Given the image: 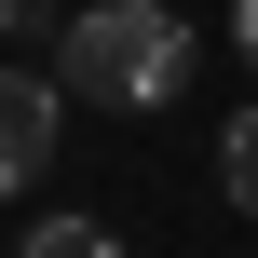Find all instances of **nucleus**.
I'll list each match as a JSON object with an SVG mask.
<instances>
[{"label": "nucleus", "instance_id": "nucleus-1", "mask_svg": "<svg viewBox=\"0 0 258 258\" xmlns=\"http://www.w3.org/2000/svg\"><path fill=\"white\" fill-rule=\"evenodd\" d=\"M54 82H82L95 109H163V95L190 82V27H177L163 0H82V14L54 27Z\"/></svg>", "mask_w": 258, "mask_h": 258}, {"label": "nucleus", "instance_id": "nucleus-2", "mask_svg": "<svg viewBox=\"0 0 258 258\" xmlns=\"http://www.w3.org/2000/svg\"><path fill=\"white\" fill-rule=\"evenodd\" d=\"M54 122H68V82H41V68H0V190H41V163H54Z\"/></svg>", "mask_w": 258, "mask_h": 258}, {"label": "nucleus", "instance_id": "nucleus-3", "mask_svg": "<svg viewBox=\"0 0 258 258\" xmlns=\"http://www.w3.org/2000/svg\"><path fill=\"white\" fill-rule=\"evenodd\" d=\"M27 258H122V231H95V218H41Z\"/></svg>", "mask_w": 258, "mask_h": 258}, {"label": "nucleus", "instance_id": "nucleus-4", "mask_svg": "<svg viewBox=\"0 0 258 258\" xmlns=\"http://www.w3.org/2000/svg\"><path fill=\"white\" fill-rule=\"evenodd\" d=\"M218 190H231V204H245V218H258V109H245V122H231V136H218Z\"/></svg>", "mask_w": 258, "mask_h": 258}, {"label": "nucleus", "instance_id": "nucleus-5", "mask_svg": "<svg viewBox=\"0 0 258 258\" xmlns=\"http://www.w3.org/2000/svg\"><path fill=\"white\" fill-rule=\"evenodd\" d=\"M0 27H14V41H27V27H54V0H0Z\"/></svg>", "mask_w": 258, "mask_h": 258}, {"label": "nucleus", "instance_id": "nucleus-6", "mask_svg": "<svg viewBox=\"0 0 258 258\" xmlns=\"http://www.w3.org/2000/svg\"><path fill=\"white\" fill-rule=\"evenodd\" d=\"M231 27H245V54H258V0H245V14H231Z\"/></svg>", "mask_w": 258, "mask_h": 258}]
</instances>
